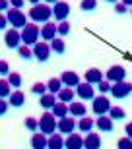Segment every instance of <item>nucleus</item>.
I'll use <instances>...</instances> for the list:
<instances>
[{"label": "nucleus", "mask_w": 132, "mask_h": 149, "mask_svg": "<svg viewBox=\"0 0 132 149\" xmlns=\"http://www.w3.org/2000/svg\"><path fill=\"white\" fill-rule=\"evenodd\" d=\"M20 33H22V45L33 47V45L39 43V37H41V27H39L37 23H27V25H25Z\"/></svg>", "instance_id": "f257e3e1"}, {"label": "nucleus", "mask_w": 132, "mask_h": 149, "mask_svg": "<svg viewBox=\"0 0 132 149\" xmlns=\"http://www.w3.org/2000/svg\"><path fill=\"white\" fill-rule=\"evenodd\" d=\"M53 16V8H49L47 4H35L29 10V17L35 23H47Z\"/></svg>", "instance_id": "f03ea898"}, {"label": "nucleus", "mask_w": 132, "mask_h": 149, "mask_svg": "<svg viewBox=\"0 0 132 149\" xmlns=\"http://www.w3.org/2000/svg\"><path fill=\"white\" fill-rule=\"evenodd\" d=\"M58 118H56L53 112H43V116L39 118V132H43L45 136H51V134L56 132L58 128Z\"/></svg>", "instance_id": "7ed1b4c3"}, {"label": "nucleus", "mask_w": 132, "mask_h": 149, "mask_svg": "<svg viewBox=\"0 0 132 149\" xmlns=\"http://www.w3.org/2000/svg\"><path fill=\"white\" fill-rule=\"evenodd\" d=\"M6 17H8V23L12 25V29H23L27 25V16L18 8H10L6 12Z\"/></svg>", "instance_id": "20e7f679"}, {"label": "nucleus", "mask_w": 132, "mask_h": 149, "mask_svg": "<svg viewBox=\"0 0 132 149\" xmlns=\"http://www.w3.org/2000/svg\"><path fill=\"white\" fill-rule=\"evenodd\" d=\"M111 101L105 97V95H99V97H95L93 101H91V111L95 112L97 116H103V114H109L111 111Z\"/></svg>", "instance_id": "39448f33"}, {"label": "nucleus", "mask_w": 132, "mask_h": 149, "mask_svg": "<svg viewBox=\"0 0 132 149\" xmlns=\"http://www.w3.org/2000/svg\"><path fill=\"white\" fill-rule=\"evenodd\" d=\"M130 93H132V83L126 81V79L119 81V83H113V87H111V95L115 99H126Z\"/></svg>", "instance_id": "423d86ee"}, {"label": "nucleus", "mask_w": 132, "mask_h": 149, "mask_svg": "<svg viewBox=\"0 0 132 149\" xmlns=\"http://www.w3.org/2000/svg\"><path fill=\"white\" fill-rule=\"evenodd\" d=\"M51 45H47L45 41H39L37 45H33V56H35V60L39 62H47L51 58Z\"/></svg>", "instance_id": "0eeeda50"}, {"label": "nucleus", "mask_w": 132, "mask_h": 149, "mask_svg": "<svg viewBox=\"0 0 132 149\" xmlns=\"http://www.w3.org/2000/svg\"><path fill=\"white\" fill-rule=\"evenodd\" d=\"M4 45L8 49H20L22 47V33L18 29H8L4 33Z\"/></svg>", "instance_id": "6e6552de"}, {"label": "nucleus", "mask_w": 132, "mask_h": 149, "mask_svg": "<svg viewBox=\"0 0 132 149\" xmlns=\"http://www.w3.org/2000/svg\"><path fill=\"white\" fill-rule=\"evenodd\" d=\"M53 16H55V19L58 23L66 22V17L70 16V4L64 2V0H58V2L55 4V8H53Z\"/></svg>", "instance_id": "1a4fd4ad"}, {"label": "nucleus", "mask_w": 132, "mask_h": 149, "mask_svg": "<svg viewBox=\"0 0 132 149\" xmlns=\"http://www.w3.org/2000/svg\"><path fill=\"white\" fill-rule=\"evenodd\" d=\"M124 77H126V70L121 66V64H117V66H111L105 74V79H109L111 83H119V81H124Z\"/></svg>", "instance_id": "9d476101"}, {"label": "nucleus", "mask_w": 132, "mask_h": 149, "mask_svg": "<svg viewBox=\"0 0 132 149\" xmlns=\"http://www.w3.org/2000/svg\"><path fill=\"white\" fill-rule=\"evenodd\" d=\"M78 128V122L74 120V116H64V118H58V132L62 136H68V134H74V130Z\"/></svg>", "instance_id": "9b49d317"}, {"label": "nucleus", "mask_w": 132, "mask_h": 149, "mask_svg": "<svg viewBox=\"0 0 132 149\" xmlns=\"http://www.w3.org/2000/svg\"><path fill=\"white\" fill-rule=\"evenodd\" d=\"M76 95L80 97V99H84V101H93L95 99V89H93V85H91V83L82 81L76 87Z\"/></svg>", "instance_id": "f8f14e48"}, {"label": "nucleus", "mask_w": 132, "mask_h": 149, "mask_svg": "<svg viewBox=\"0 0 132 149\" xmlns=\"http://www.w3.org/2000/svg\"><path fill=\"white\" fill-rule=\"evenodd\" d=\"M60 81H62V85H64V87H78V85H80V76H78L76 72H72V70H66V72H62L60 74Z\"/></svg>", "instance_id": "ddd939ff"}, {"label": "nucleus", "mask_w": 132, "mask_h": 149, "mask_svg": "<svg viewBox=\"0 0 132 149\" xmlns=\"http://www.w3.org/2000/svg\"><path fill=\"white\" fill-rule=\"evenodd\" d=\"M64 149H84V138L80 134H68L64 138Z\"/></svg>", "instance_id": "4468645a"}, {"label": "nucleus", "mask_w": 132, "mask_h": 149, "mask_svg": "<svg viewBox=\"0 0 132 149\" xmlns=\"http://www.w3.org/2000/svg\"><path fill=\"white\" fill-rule=\"evenodd\" d=\"M84 149H101V136L95 132H88L84 136Z\"/></svg>", "instance_id": "2eb2a0df"}, {"label": "nucleus", "mask_w": 132, "mask_h": 149, "mask_svg": "<svg viewBox=\"0 0 132 149\" xmlns=\"http://www.w3.org/2000/svg\"><path fill=\"white\" fill-rule=\"evenodd\" d=\"M56 23H51V22H47V23H43V27H41V39H43L45 43L47 41H53V39H56Z\"/></svg>", "instance_id": "dca6fc26"}, {"label": "nucleus", "mask_w": 132, "mask_h": 149, "mask_svg": "<svg viewBox=\"0 0 132 149\" xmlns=\"http://www.w3.org/2000/svg\"><path fill=\"white\" fill-rule=\"evenodd\" d=\"M95 126H97L101 132H113V128H115V120H113L109 114H103V116H97Z\"/></svg>", "instance_id": "f3484780"}, {"label": "nucleus", "mask_w": 132, "mask_h": 149, "mask_svg": "<svg viewBox=\"0 0 132 149\" xmlns=\"http://www.w3.org/2000/svg\"><path fill=\"white\" fill-rule=\"evenodd\" d=\"M47 143H49V136H45L43 132H33L31 149H47Z\"/></svg>", "instance_id": "a211bd4d"}, {"label": "nucleus", "mask_w": 132, "mask_h": 149, "mask_svg": "<svg viewBox=\"0 0 132 149\" xmlns=\"http://www.w3.org/2000/svg\"><path fill=\"white\" fill-rule=\"evenodd\" d=\"M84 79L91 85H97L99 81H103V72L99 70V68H89L88 72L84 74Z\"/></svg>", "instance_id": "6ab92c4d"}, {"label": "nucleus", "mask_w": 132, "mask_h": 149, "mask_svg": "<svg viewBox=\"0 0 132 149\" xmlns=\"http://www.w3.org/2000/svg\"><path fill=\"white\" fill-rule=\"evenodd\" d=\"M68 109H70V116H74V118H82L88 112V107L84 105V103H80V101H72L70 105H68Z\"/></svg>", "instance_id": "aec40b11"}, {"label": "nucleus", "mask_w": 132, "mask_h": 149, "mask_svg": "<svg viewBox=\"0 0 132 149\" xmlns=\"http://www.w3.org/2000/svg\"><path fill=\"white\" fill-rule=\"evenodd\" d=\"M39 105L43 111H53V107L56 105V95L55 93H45L39 97Z\"/></svg>", "instance_id": "412c9836"}, {"label": "nucleus", "mask_w": 132, "mask_h": 149, "mask_svg": "<svg viewBox=\"0 0 132 149\" xmlns=\"http://www.w3.org/2000/svg\"><path fill=\"white\" fill-rule=\"evenodd\" d=\"M8 103H10L12 109H22L23 103H25V95H23V91H12V95L8 97Z\"/></svg>", "instance_id": "4be33fe9"}, {"label": "nucleus", "mask_w": 132, "mask_h": 149, "mask_svg": "<svg viewBox=\"0 0 132 149\" xmlns=\"http://www.w3.org/2000/svg\"><path fill=\"white\" fill-rule=\"evenodd\" d=\"M47 149H64V138H62V134H51L49 136V143H47Z\"/></svg>", "instance_id": "5701e85b"}, {"label": "nucleus", "mask_w": 132, "mask_h": 149, "mask_svg": "<svg viewBox=\"0 0 132 149\" xmlns=\"http://www.w3.org/2000/svg\"><path fill=\"white\" fill-rule=\"evenodd\" d=\"M93 126H95V120H93V118H89V116H82V118L78 120V130H80V132H84V134L91 132V130H93Z\"/></svg>", "instance_id": "b1692460"}, {"label": "nucleus", "mask_w": 132, "mask_h": 149, "mask_svg": "<svg viewBox=\"0 0 132 149\" xmlns=\"http://www.w3.org/2000/svg\"><path fill=\"white\" fill-rule=\"evenodd\" d=\"M53 114L56 116V118H64V116L70 114V109H68V103H62V101H56V105L53 107Z\"/></svg>", "instance_id": "393cba45"}, {"label": "nucleus", "mask_w": 132, "mask_h": 149, "mask_svg": "<svg viewBox=\"0 0 132 149\" xmlns=\"http://www.w3.org/2000/svg\"><path fill=\"white\" fill-rule=\"evenodd\" d=\"M74 95H76V91L72 87H62L58 93H56V97H58V101H62V103H68L70 105L72 101H74Z\"/></svg>", "instance_id": "a878e982"}, {"label": "nucleus", "mask_w": 132, "mask_h": 149, "mask_svg": "<svg viewBox=\"0 0 132 149\" xmlns=\"http://www.w3.org/2000/svg\"><path fill=\"white\" fill-rule=\"evenodd\" d=\"M51 50L53 52H56V54H64V50H66V43L62 41L60 37H56L51 41Z\"/></svg>", "instance_id": "bb28decb"}, {"label": "nucleus", "mask_w": 132, "mask_h": 149, "mask_svg": "<svg viewBox=\"0 0 132 149\" xmlns=\"http://www.w3.org/2000/svg\"><path fill=\"white\" fill-rule=\"evenodd\" d=\"M47 89H49V93H58L62 89V81H60V77H51L49 81H47Z\"/></svg>", "instance_id": "cd10ccee"}, {"label": "nucleus", "mask_w": 132, "mask_h": 149, "mask_svg": "<svg viewBox=\"0 0 132 149\" xmlns=\"http://www.w3.org/2000/svg\"><path fill=\"white\" fill-rule=\"evenodd\" d=\"M22 74H18V72H10L8 74V83H10L14 89H20L22 87Z\"/></svg>", "instance_id": "c85d7f7f"}, {"label": "nucleus", "mask_w": 132, "mask_h": 149, "mask_svg": "<svg viewBox=\"0 0 132 149\" xmlns=\"http://www.w3.org/2000/svg\"><path fill=\"white\" fill-rule=\"evenodd\" d=\"M18 54H20L22 60H31V58H35V56H33V49L27 47V45H22V47L18 49Z\"/></svg>", "instance_id": "c756f323"}, {"label": "nucleus", "mask_w": 132, "mask_h": 149, "mask_svg": "<svg viewBox=\"0 0 132 149\" xmlns=\"http://www.w3.org/2000/svg\"><path fill=\"white\" fill-rule=\"evenodd\" d=\"M109 116L117 122V120H122V118H126V112H124V109H121V107H111Z\"/></svg>", "instance_id": "7c9ffc66"}, {"label": "nucleus", "mask_w": 132, "mask_h": 149, "mask_svg": "<svg viewBox=\"0 0 132 149\" xmlns=\"http://www.w3.org/2000/svg\"><path fill=\"white\" fill-rule=\"evenodd\" d=\"M12 95V85L8 83V79H0V99H6Z\"/></svg>", "instance_id": "2f4dec72"}, {"label": "nucleus", "mask_w": 132, "mask_h": 149, "mask_svg": "<svg viewBox=\"0 0 132 149\" xmlns=\"http://www.w3.org/2000/svg\"><path fill=\"white\" fill-rule=\"evenodd\" d=\"M31 93L33 95H45V93H49V89H47V83H41V81H37V83H33L31 85Z\"/></svg>", "instance_id": "473e14b6"}, {"label": "nucleus", "mask_w": 132, "mask_h": 149, "mask_svg": "<svg viewBox=\"0 0 132 149\" xmlns=\"http://www.w3.org/2000/svg\"><path fill=\"white\" fill-rule=\"evenodd\" d=\"M23 126L31 130V132H39V120L37 118H33V116H27L25 120H23Z\"/></svg>", "instance_id": "72a5a7b5"}, {"label": "nucleus", "mask_w": 132, "mask_h": 149, "mask_svg": "<svg viewBox=\"0 0 132 149\" xmlns=\"http://www.w3.org/2000/svg\"><path fill=\"white\" fill-rule=\"evenodd\" d=\"M80 8H82V12H93L97 8V0H82Z\"/></svg>", "instance_id": "f704fd0d"}, {"label": "nucleus", "mask_w": 132, "mask_h": 149, "mask_svg": "<svg viewBox=\"0 0 132 149\" xmlns=\"http://www.w3.org/2000/svg\"><path fill=\"white\" fill-rule=\"evenodd\" d=\"M111 87H113V85H111L109 79H103V81H99V83H97V91H99L101 95L111 93Z\"/></svg>", "instance_id": "c9c22d12"}, {"label": "nucleus", "mask_w": 132, "mask_h": 149, "mask_svg": "<svg viewBox=\"0 0 132 149\" xmlns=\"http://www.w3.org/2000/svg\"><path fill=\"white\" fill-rule=\"evenodd\" d=\"M56 31H58L60 37H66V35L70 33V23H68V22H60L58 25H56Z\"/></svg>", "instance_id": "e433bc0d"}, {"label": "nucleus", "mask_w": 132, "mask_h": 149, "mask_svg": "<svg viewBox=\"0 0 132 149\" xmlns=\"http://www.w3.org/2000/svg\"><path fill=\"white\" fill-rule=\"evenodd\" d=\"M117 149H132V139L130 138H121L119 143H117Z\"/></svg>", "instance_id": "4c0bfd02"}, {"label": "nucleus", "mask_w": 132, "mask_h": 149, "mask_svg": "<svg viewBox=\"0 0 132 149\" xmlns=\"http://www.w3.org/2000/svg\"><path fill=\"white\" fill-rule=\"evenodd\" d=\"M10 74V66L6 60H0V76H8Z\"/></svg>", "instance_id": "58836bf2"}, {"label": "nucleus", "mask_w": 132, "mask_h": 149, "mask_svg": "<svg viewBox=\"0 0 132 149\" xmlns=\"http://www.w3.org/2000/svg\"><path fill=\"white\" fill-rule=\"evenodd\" d=\"M8 109H10V103L6 99H0V116H4L8 112Z\"/></svg>", "instance_id": "ea45409f"}, {"label": "nucleus", "mask_w": 132, "mask_h": 149, "mask_svg": "<svg viewBox=\"0 0 132 149\" xmlns=\"http://www.w3.org/2000/svg\"><path fill=\"white\" fill-rule=\"evenodd\" d=\"M23 4H25V0H10V6L12 8H18V10H22Z\"/></svg>", "instance_id": "a19ab883"}, {"label": "nucleus", "mask_w": 132, "mask_h": 149, "mask_svg": "<svg viewBox=\"0 0 132 149\" xmlns=\"http://www.w3.org/2000/svg\"><path fill=\"white\" fill-rule=\"evenodd\" d=\"M126 8H128V6H124L122 2H117V4H115V12H117V14H124Z\"/></svg>", "instance_id": "79ce46f5"}, {"label": "nucleus", "mask_w": 132, "mask_h": 149, "mask_svg": "<svg viewBox=\"0 0 132 149\" xmlns=\"http://www.w3.org/2000/svg\"><path fill=\"white\" fill-rule=\"evenodd\" d=\"M10 8V0H0V12H8Z\"/></svg>", "instance_id": "37998d69"}, {"label": "nucleus", "mask_w": 132, "mask_h": 149, "mask_svg": "<svg viewBox=\"0 0 132 149\" xmlns=\"http://www.w3.org/2000/svg\"><path fill=\"white\" fill-rule=\"evenodd\" d=\"M6 25H8V17H6V14H2V12H0V31H2V29H6Z\"/></svg>", "instance_id": "c03bdc74"}, {"label": "nucleus", "mask_w": 132, "mask_h": 149, "mask_svg": "<svg viewBox=\"0 0 132 149\" xmlns=\"http://www.w3.org/2000/svg\"><path fill=\"white\" fill-rule=\"evenodd\" d=\"M124 134H126V138L132 139V122H128L126 126H124Z\"/></svg>", "instance_id": "a18cd8bd"}, {"label": "nucleus", "mask_w": 132, "mask_h": 149, "mask_svg": "<svg viewBox=\"0 0 132 149\" xmlns=\"http://www.w3.org/2000/svg\"><path fill=\"white\" fill-rule=\"evenodd\" d=\"M121 2H122L124 6H130V8H132V0H121Z\"/></svg>", "instance_id": "49530a36"}, {"label": "nucleus", "mask_w": 132, "mask_h": 149, "mask_svg": "<svg viewBox=\"0 0 132 149\" xmlns=\"http://www.w3.org/2000/svg\"><path fill=\"white\" fill-rule=\"evenodd\" d=\"M27 2H29L31 6H35V4H41V0H27Z\"/></svg>", "instance_id": "de8ad7c7"}, {"label": "nucleus", "mask_w": 132, "mask_h": 149, "mask_svg": "<svg viewBox=\"0 0 132 149\" xmlns=\"http://www.w3.org/2000/svg\"><path fill=\"white\" fill-rule=\"evenodd\" d=\"M45 2H49V4H56L58 0H45Z\"/></svg>", "instance_id": "09e8293b"}, {"label": "nucleus", "mask_w": 132, "mask_h": 149, "mask_svg": "<svg viewBox=\"0 0 132 149\" xmlns=\"http://www.w3.org/2000/svg\"><path fill=\"white\" fill-rule=\"evenodd\" d=\"M105 2H109V4H117V0H105Z\"/></svg>", "instance_id": "8fccbe9b"}, {"label": "nucleus", "mask_w": 132, "mask_h": 149, "mask_svg": "<svg viewBox=\"0 0 132 149\" xmlns=\"http://www.w3.org/2000/svg\"><path fill=\"white\" fill-rule=\"evenodd\" d=\"M130 14H132V12H130Z\"/></svg>", "instance_id": "3c124183"}]
</instances>
